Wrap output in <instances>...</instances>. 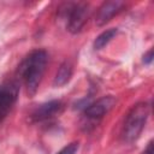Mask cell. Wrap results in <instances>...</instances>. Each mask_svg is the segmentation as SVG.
Returning <instances> with one entry per match:
<instances>
[{
	"label": "cell",
	"mask_w": 154,
	"mask_h": 154,
	"mask_svg": "<svg viewBox=\"0 0 154 154\" xmlns=\"http://www.w3.org/2000/svg\"><path fill=\"white\" fill-rule=\"evenodd\" d=\"M48 61L47 52L43 49L32 51L20 64L19 75L26 87L29 95H34L41 83Z\"/></svg>",
	"instance_id": "obj_1"
},
{
	"label": "cell",
	"mask_w": 154,
	"mask_h": 154,
	"mask_svg": "<svg viewBox=\"0 0 154 154\" xmlns=\"http://www.w3.org/2000/svg\"><path fill=\"white\" fill-rule=\"evenodd\" d=\"M150 106L148 102H138L131 107L125 117L122 129V137L126 143H132L140 137L148 120Z\"/></svg>",
	"instance_id": "obj_2"
},
{
	"label": "cell",
	"mask_w": 154,
	"mask_h": 154,
	"mask_svg": "<svg viewBox=\"0 0 154 154\" xmlns=\"http://www.w3.org/2000/svg\"><path fill=\"white\" fill-rule=\"evenodd\" d=\"M89 5L88 4H75L69 7L67 24L66 28L71 34H78L85 25L89 18Z\"/></svg>",
	"instance_id": "obj_3"
},
{
	"label": "cell",
	"mask_w": 154,
	"mask_h": 154,
	"mask_svg": "<svg viewBox=\"0 0 154 154\" xmlns=\"http://www.w3.org/2000/svg\"><path fill=\"white\" fill-rule=\"evenodd\" d=\"M19 85L17 82H6L0 84V122L8 114L17 101Z\"/></svg>",
	"instance_id": "obj_4"
},
{
	"label": "cell",
	"mask_w": 154,
	"mask_h": 154,
	"mask_svg": "<svg viewBox=\"0 0 154 154\" xmlns=\"http://www.w3.org/2000/svg\"><path fill=\"white\" fill-rule=\"evenodd\" d=\"M114 103H116L114 96L112 95L102 96L99 100L89 103L84 108V116L90 120H99L113 108Z\"/></svg>",
	"instance_id": "obj_5"
},
{
	"label": "cell",
	"mask_w": 154,
	"mask_h": 154,
	"mask_svg": "<svg viewBox=\"0 0 154 154\" xmlns=\"http://www.w3.org/2000/svg\"><path fill=\"white\" fill-rule=\"evenodd\" d=\"M124 7H125V4H124L123 1H119V0L105 1V2L99 7V11H97V13H96V18H95L96 25H99V26L105 25V24L108 23L116 14H118L119 12H122Z\"/></svg>",
	"instance_id": "obj_6"
},
{
	"label": "cell",
	"mask_w": 154,
	"mask_h": 154,
	"mask_svg": "<svg viewBox=\"0 0 154 154\" xmlns=\"http://www.w3.org/2000/svg\"><path fill=\"white\" fill-rule=\"evenodd\" d=\"M63 109V102L59 100H53L48 101L46 103L40 105L31 114L32 122H43L47 120L55 114H59Z\"/></svg>",
	"instance_id": "obj_7"
},
{
	"label": "cell",
	"mask_w": 154,
	"mask_h": 154,
	"mask_svg": "<svg viewBox=\"0 0 154 154\" xmlns=\"http://www.w3.org/2000/svg\"><path fill=\"white\" fill-rule=\"evenodd\" d=\"M71 76H72V65H71L70 61H64V63L59 66V69H58V71H57V73H55L53 84H54L55 87L65 85V84L70 81Z\"/></svg>",
	"instance_id": "obj_8"
},
{
	"label": "cell",
	"mask_w": 154,
	"mask_h": 154,
	"mask_svg": "<svg viewBox=\"0 0 154 154\" xmlns=\"http://www.w3.org/2000/svg\"><path fill=\"white\" fill-rule=\"evenodd\" d=\"M118 30L112 28V29H108V30H105L103 32H101L94 41V48L95 49H101L103 48L107 43H109L112 41V38L117 35Z\"/></svg>",
	"instance_id": "obj_9"
},
{
	"label": "cell",
	"mask_w": 154,
	"mask_h": 154,
	"mask_svg": "<svg viewBox=\"0 0 154 154\" xmlns=\"http://www.w3.org/2000/svg\"><path fill=\"white\" fill-rule=\"evenodd\" d=\"M78 147H79L78 142H71L67 146H65L63 149H60L58 154H76L78 150Z\"/></svg>",
	"instance_id": "obj_10"
},
{
	"label": "cell",
	"mask_w": 154,
	"mask_h": 154,
	"mask_svg": "<svg viewBox=\"0 0 154 154\" xmlns=\"http://www.w3.org/2000/svg\"><path fill=\"white\" fill-rule=\"evenodd\" d=\"M153 49H149L144 55H143V61H144V64H150L152 61H153Z\"/></svg>",
	"instance_id": "obj_11"
},
{
	"label": "cell",
	"mask_w": 154,
	"mask_h": 154,
	"mask_svg": "<svg viewBox=\"0 0 154 154\" xmlns=\"http://www.w3.org/2000/svg\"><path fill=\"white\" fill-rule=\"evenodd\" d=\"M142 154H154V142L153 141H150L147 144V147L144 148V150L142 152Z\"/></svg>",
	"instance_id": "obj_12"
}]
</instances>
